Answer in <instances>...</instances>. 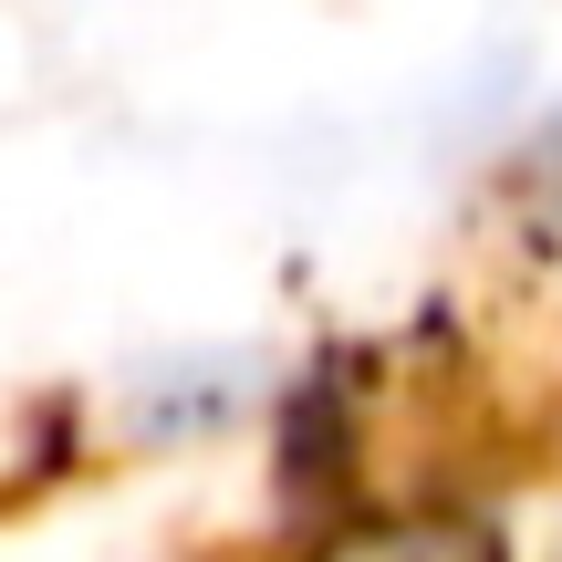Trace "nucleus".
<instances>
[{
	"mask_svg": "<svg viewBox=\"0 0 562 562\" xmlns=\"http://www.w3.org/2000/svg\"><path fill=\"white\" fill-rule=\"evenodd\" d=\"M323 562H501V552H490V531H469V521H385V531L334 542Z\"/></svg>",
	"mask_w": 562,
	"mask_h": 562,
	"instance_id": "obj_1",
	"label": "nucleus"
}]
</instances>
